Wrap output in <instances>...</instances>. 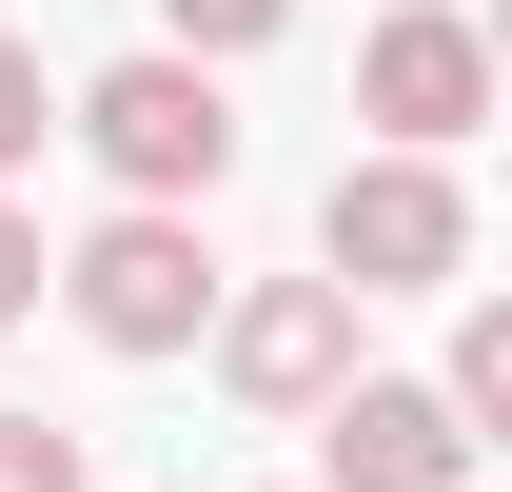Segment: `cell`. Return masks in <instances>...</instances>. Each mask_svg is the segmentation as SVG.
Wrapping results in <instances>:
<instances>
[{"instance_id": "1", "label": "cell", "mask_w": 512, "mask_h": 492, "mask_svg": "<svg viewBox=\"0 0 512 492\" xmlns=\"http://www.w3.org/2000/svg\"><path fill=\"white\" fill-rule=\"evenodd\" d=\"M60 138H79L119 197H217V178H237V99H217V60H178V40L99 60V79L60 99Z\"/></svg>"}, {"instance_id": "2", "label": "cell", "mask_w": 512, "mask_h": 492, "mask_svg": "<svg viewBox=\"0 0 512 492\" xmlns=\"http://www.w3.org/2000/svg\"><path fill=\"white\" fill-rule=\"evenodd\" d=\"M316 276L335 296H453L473 276V178L453 158H335V197H316Z\"/></svg>"}, {"instance_id": "3", "label": "cell", "mask_w": 512, "mask_h": 492, "mask_svg": "<svg viewBox=\"0 0 512 492\" xmlns=\"http://www.w3.org/2000/svg\"><path fill=\"white\" fill-rule=\"evenodd\" d=\"M40 296H60L99 355H197V315H217V237H197V197H119Z\"/></svg>"}, {"instance_id": "4", "label": "cell", "mask_w": 512, "mask_h": 492, "mask_svg": "<svg viewBox=\"0 0 512 492\" xmlns=\"http://www.w3.org/2000/svg\"><path fill=\"white\" fill-rule=\"evenodd\" d=\"M296 433H316V492H473V453H493V433L453 414L434 374H375V355L335 374Z\"/></svg>"}, {"instance_id": "5", "label": "cell", "mask_w": 512, "mask_h": 492, "mask_svg": "<svg viewBox=\"0 0 512 492\" xmlns=\"http://www.w3.org/2000/svg\"><path fill=\"white\" fill-rule=\"evenodd\" d=\"M355 119H375L394 158H453V138L493 119V20H473V0H394L375 40H355Z\"/></svg>"}, {"instance_id": "6", "label": "cell", "mask_w": 512, "mask_h": 492, "mask_svg": "<svg viewBox=\"0 0 512 492\" xmlns=\"http://www.w3.org/2000/svg\"><path fill=\"white\" fill-rule=\"evenodd\" d=\"M355 315H375V296H335V276H256V296L197 315V355H217L237 414H316L335 374H355Z\"/></svg>"}, {"instance_id": "7", "label": "cell", "mask_w": 512, "mask_h": 492, "mask_svg": "<svg viewBox=\"0 0 512 492\" xmlns=\"http://www.w3.org/2000/svg\"><path fill=\"white\" fill-rule=\"evenodd\" d=\"M434 394H453V414H473V433H512V315H493V296L453 315V374H434Z\"/></svg>"}, {"instance_id": "8", "label": "cell", "mask_w": 512, "mask_h": 492, "mask_svg": "<svg viewBox=\"0 0 512 492\" xmlns=\"http://www.w3.org/2000/svg\"><path fill=\"white\" fill-rule=\"evenodd\" d=\"M276 20H296V0H158V40H178V60H256Z\"/></svg>"}, {"instance_id": "9", "label": "cell", "mask_w": 512, "mask_h": 492, "mask_svg": "<svg viewBox=\"0 0 512 492\" xmlns=\"http://www.w3.org/2000/svg\"><path fill=\"white\" fill-rule=\"evenodd\" d=\"M40 138H60V79H40V40H0V178H20Z\"/></svg>"}, {"instance_id": "10", "label": "cell", "mask_w": 512, "mask_h": 492, "mask_svg": "<svg viewBox=\"0 0 512 492\" xmlns=\"http://www.w3.org/2000/svg\"><path fill=\"white\" fill-rule=\"evenodd\" d=\"M0 492H99V473H79V433H60V414H0Z\"/></svg>"}, {"instance_id": "11", "label": "cell", "mask_w": 512, "mask_h": 492, "mask_svg": "<svg viewBox=\"0 0 512 492\" xmlns=\"http://www.w3.org/2000/svg\"><path fill=\"white\" fill-rule=\"evenodd\" d=\"M40 276H60V237H40V217H20V197H0V335H20V315H40Z\"/></svg>"}]
</instances>
